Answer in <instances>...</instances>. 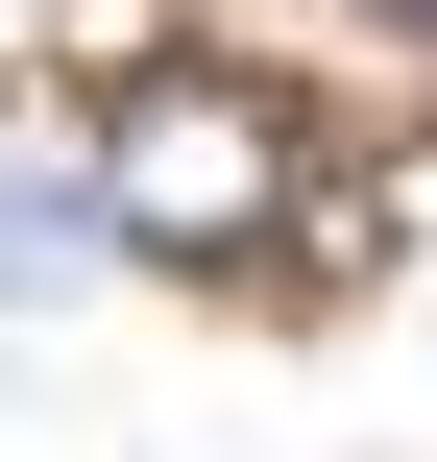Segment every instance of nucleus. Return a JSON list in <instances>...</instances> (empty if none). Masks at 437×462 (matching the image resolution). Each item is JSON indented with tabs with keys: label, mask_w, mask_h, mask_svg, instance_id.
<instances>
[{
	"label": "nucleus",
	"mask_w": 437,
	"mask_h": 462,
	"mask_svg": "<svg viewBox=\"0 0 437 462\" xmlns=\"http://www.w3.org/2000/svg\"><path fill=\"white\" fill-rule=\"evenodd\" d=\"M292 97L268 73H219V49H146L122 97H97V244H146V268H268L292 244Z\"/></svg>",
	"instance_id": "nucleus-1"
},
{
	"label": "nucleus",
	"mask_w": 437,
	"mask_h": 462,
	"mask_svg": "<svg viewBox=\"0 0 437 462\" xmlns=\"http://www.w3.org/2000/svg\"><path fill=\"white\" fill-rule=\"evenodd\" d=\"M73 244H97V146H73V171H49V146H24V122H0V292H49V268H73Z\"/></svg>",
	"instance_id": "nucleus-2"
}]
</instances>
